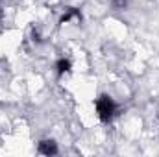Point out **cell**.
<instances>
[{"label": "cell", "instance_id": "7a4b0ae2", "mask_svg": "<svg viewBox=\"0 0 159 157\" xmlns=\"http://www.w3.org/2000/svg\"><path fill=\"white\" fill-rule=\"evenodd\" d=\"M39 152L44 154V155H50V154H56L57 148H56V144H54L52 141H43L39 144Z\"/></svg>", "mask_w": 159, "mask_h": 157}, {"label": "cell", "instance_id": "3957f363", "mask_svg": "<svg viewBox=\"0 0 159 157\" xmlns=\"http://www.w3.org/2000/svg\"><path fill=\"white\" fill-rule=\"evenodd\" d=\"M57 69H59V72L63 74V72H67V70L70 69V63H69V61H65V59H61V61L57 63Z\"/></svg>", "mask_w": 159, "mask_h": 157}, {"label": "cell", "instance_id": "6da1fadb", "mask_svg": "<svg viewBox=\"0 0 159 157\" xmlns=\"http://www.w3.org/2000/svg\"><path fill=\"white\" fill-rule=\"evenodd\" d=\"M96 111H98V117L102 118L104 122H107L109 118L113 117L115 113V104L109 96H100L96 100Z\"/></svg>", "mask_w": 159, "mask_h": 157}]
</instances>
